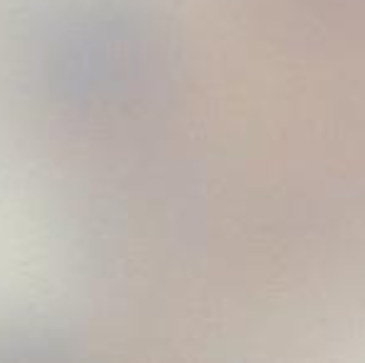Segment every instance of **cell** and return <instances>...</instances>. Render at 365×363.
<instances>
[{"instance_id": "obj_1", "label": "cell", "mask_w": 365, "mask_h": 363, "mask_svg": "<svg viewBox=\"0 0 365 363\" xmlns=\"http://www.w3.org/2000/svg\"><path fill=\"white\" fill-rule=\"evenodd\" d=\"M33 65L60 105L120 112L137 105L157 80V43L120 0H68L40 23Z\"/></svg>"}]
</instances>
